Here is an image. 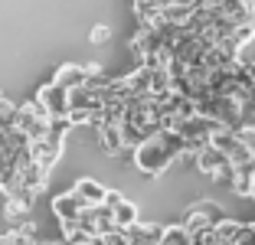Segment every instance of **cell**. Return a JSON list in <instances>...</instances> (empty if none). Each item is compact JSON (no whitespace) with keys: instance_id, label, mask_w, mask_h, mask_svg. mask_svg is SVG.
Masks as SVG:
<instances>
[{"instance_id":"5","label":"cell","mask_w":255,"mask_h":245,"mask_svg":"<svg viewBox=\"0 0 255 245\" xmlns=\"http://www.w3.org/2000/svg\"><path fill=\"white\" fill-rule=\"evenodd\" d=\"M30 157H33V163H39V167H46V170H53L56 160L62 157V137L46 134V137H39V141H30Z\"/></svg>"},{"instance_id":"23","label":"cell","mask_w":255,"mask_h":245,"mask_svg":"<svg viewBox=\"0 0 255 245\" xmlns=\"http://www.w3.org/2000/svg\"><path fill=\"white\" fill-rule=\"evenodd\" d=\"M10 245H39V239L26 236V232H20V229H10Z\"/></svg>"},{"instance_id":"17","label":"cell","mask_w":255,"mask_h":245,"mask_svg":"<svg viewBox=\"0 0 255 245\" xmlns=\"http://www.w3.org/2000/svg\"><path fill=\"white\" fill-rule=\"evenodd\" d=\"M193 209H196V213H200L203 219L213 226V229H216V226L226 219V209L219 206V203H213V200H200V203H193Z\"/></svg>"},{"instance_id":"25","label":"cell","mask_w":255,"mask_h":245,"mask_svg":"<svg viewBox=\"0 0 255 245\" xmlns=\"http://www.w3.org/2000/svg\"><path fill=\"white\" fill-rule=\"evenodd\" d=\"M239 72H242V75H246V79L255 85V62H249V59H239Z\"/></svg>"},{"instance_id":"29","label":"cell","mask_w":255,"mask_h":245,"mask_svg":"<svg viewBox=\"0 0 255 245\" xmlns=\"http://www.w3.org/2000/svg\"><path fill=\"white\" fill-rule=\"evenodd\" d=\"M131 3H141V0H131Z\"/></svg>"},{"instance_id":"8","label":"cell","mask_w":255,"mask_h":245,"mask_svg":"<svg viewBox=\"0 0 255 245\" xmlns=\"http://www.w3.org/2000/svg\"><path fill=\"white\" fill-rule=\"evenodd\" d=\"M193 163H196V170H200V173H206L210 180L216 177L219 170H226V167H233V163L226 160V157L219 154V150L213 147V144H206V147H203L200 154H193Z\"/></svg>"},{"instance_id":"14","label":"cell","mask_w":255,"mask_h":245,"mask_svg":"<svg viewBox=\"0 0 255 245\" xmlns=\"http://www.w3.org/2000/svg\"><path fill=\"white\" fill-rule=\"evenodd\" d=\"M190 16H193L190 0H167L164 3V23H170V26H187Z\"/></svg>"},{"instance_id":"4","label":"cell","mask_w":255,"mask_h":245,"mask_svg":"<svg viewBox=\"0 0 255 245\" xmlns=\"http://www.w3.org/2000/svg\"><path fill=\"white\" fill-rule=\"evenodd\" d=\"M36 102L49 112V118H66L69 115V89H62L56 82H46L36 92Z\"/></svg>"},{"instance_id":"1","label":"cell","mask_w":255,"mask_h":245,"mask_svg":"<svg viewBox=\"0 0 255 245\" xmlns=\"http://www.w3.org/2000/svg\"><path fill=\"white\" fill-rule=\"evenodd\" d=\"M16 131H23L30 141H39V137L49 134V112H46L36 98L16 105Z\"/></svg>"},{"instance_id":"12","label":"cell","mask_w":255,"mask_h":245,"mask_svg":"<svg viewBox=\"0 0 255 245\" xmlns=\"http://www.w3.org/2000/svg\"><path fill=\"white\" fill-rule=\"evenodd\" d=\"M134 13H137V23L147 26V30L164 26V3H157V0H141V3H134Z\"/></svg>"},{"instance_id":"21","label":"cell","mask_w":255,"mask_h":245,"mask_svg":"<svg viewBox=\"0 0 255 245\" xmlns=\"http://www.w3.org/2000/svg\"><path fill=\"white\" fill-rule=\"evenodd\" d=\"M229 39H233V43L239 46V49H242V46H249V43L255 39V23H242V26H236Z\"/></svg>"},{"instance_id":"7","label":"cell","mask_w":255,"mask_h":245,"mask_svg":"<svg viewBox=\"0 0 255 245\" xmlns=\"http://www.w3.org/2000/svg\"><path fill=\"white\" fill-rule=\"evenodd\" d=\"M49 209H53V216L59 223H66V219H79V213H82L85 206L72 190H66V193H56L53 200H49Z\"/></svg>"},{"instance_id":"22","label":"cell","mask_w":255,"mask_h":245,"mask_svg":"<svg viewBox=\"0 0 255 245\" xmlns=\"http://www.w3.org/2000/svg\"><path fill=\"white\" fill-rule=\"evenodd\" d=\"M69 131H72V121L69 118H49V134H53V137H62V141H66Z\"/></svg>"},{"instance_id":"3","label":"cell","mask_w":255,"mask_h":245,"mask_svg":"<svg viewBox=\"0 0 255 245\" xmlns=\"http://www.w3.org/2000/svg\"><path fill=\"white\" fill-rule=\"evenodd\" d=\"M98 72H102V69H98L95 62H66V66L56 69L53 82L72 92V89H82V85H89V79H92V75H98Z\"/></svg>"},{"instance_id":"19","label":"cell","mask_w":255,"mask_h":245,"mask_svg":"<svg viewBox=\"0 0 255 245\" xmlns=\"http://www.w3.org/2000/svg\"><path fill=\"white\" fill-rule=\"evenodd\" d=\"M160 245H193V242H190V232L183 229L180 223H173V226H164Z\"/></svg>"},{"instance_id":"11","label":"cell","mask_w":255,"mask_h":245,"mask_svg":"<svg viewBox=\"0 0 255 245\" xmlns=\"http://www.w3.org/2000/svg\"><path fill=\"white\" fill-rule=\"evenodd\" d=\"M102 108V98L92 85H82V89L69 92V112H98Z\"/></svg>"},{"instance_id":"27","label":"cell","mask_w":255,"mask_h":245,"mask_svg":"<svg viewBox=\"0 0 255 245\" xmlns=\"http://www.w3.org/2000/svg\"><path fill=\"white\" fill-rule=\"evenodd\" d=\"M0 245H10V232H3V236H0Z\"/></svg>"},{"instance_id":"24","label":"cell","mask_w":255,"mask_h":245,"mask_svg":"<svg viewBox=\"0 0 255 245\" xmlns=\"http://www.w3.org/2000/svg\"><path fill=\"white\" fill-rule=\"evenodd\" d=\"M89 39H92L95 46H98V43H108V39H112V30H108L105 23H102V26H92V36H89Z\"/></svg>"},{"instance_id":"10","label":"cell","mask_w":255,"mask_h":245,"mask_svg":"<svg viewBox=\"0 0 255 245\" xmlns=\"http://www.w3.org/2000/svg\"><path fill=\"white\" fill-rule=\"evenodd\" d=\"M72 193L79 196V200H82V206H102V203H105V186L98 183V180H75V186H72Z\"/></svg>"},{"instance_id":"2","label":"cell","mask_w":255,"mask_h":245,"mask_svg":"<svg viewBox=\"0 0 255 245\" xmlns=\"http://www.w3.org/2000/svg\"><path fill=\"white\" fill-rule=\"evenodd\" d=\"M210 144H213V147H216L229 163H233V167H242V163L252 157V150H249L246 137H242L239 131H229V127H219V131H213Z\"/></svg>"},{"instance_id":"13","label":"cell","mask_w":255,"mask_h":245,"mask_svg":"<svg viewBox=\"0 0 255 245\" xmlns=\"http://www.w3.org/2000/svg\"><path fill=\"white\" fill-rule=\"evenodd\" d=\"M128 232V242L131 245H150V242H160V236H164V226L160 223H134Z\"/></svg>"},{"instance_id":"20","label":"cell","mask_w":255,"mask_h":245,"mask_svg":"<svg viewBox=\"0 0 255 245\" xmlns=\"http://www.w3.org/2000/svg\"><path fill=\"white\" fill-rule=\"evenodd\" d=\"M16 127V105L10 98H0V134H7Z\"/></svg>"},{"instance_id":"26","label":"cell","mask_w":255,"mask_h":245,"mask_svg":"<svg viewBox=\"0 0 255 245\" xmlns=\"http://www.w3.org/2000/svg\"><path fill=\"white\" fill-rule=\"evenodd\" d=\"M223 0H190V7H196V10H213V7H219Z\"/></svg>"},{"instance_id":"6","label":"cell","mask_w":255,"mask_h":245,"mask_svg":"<svg viewBox=\"0 0 255 245\" xmlns=\"http://www.w3.org/2000/svg\"><path fill=\"white\" fill-rule=\"evenodd\" d=\"M95 141H98V147H102V154H108V157H128V160H134V150L125 147L118 124H102V127L95 131Z\"/></svg>"},{"instance_id":"15","label":"cell","mask_w":255,"mask_h":245,"mask_svg":"<svg viewBox=\"0 0 255 245\" xmlns=\"http://www.w3.org/2000/svg\"><path fill=\"white\" fill-rule=\"evenodd\" d=\"M242 226H246L242 219H229V216H226L223 223L216 226V242L219 245H236V239L242 236Z\"/></svg>"},{"instance_id":"9","label":"cell","mask_w":255,"mask_h":245,"mask_svg":"<svg viewBox=\"0 0 255 245\" xmlns=\"http://www.w3.org/2000/svg\"><path fill=\"white\" fill-rule=\"evenodd\" d=\"M16 180H20L23 186H26V190H33V193H43L46 186H49V170H46V167H39V163H26V167H20V170H16Z\"/></svg>"},{"instance_id":"16","label":"cell","mask_w":255,"mask_h":245,"mask_svg":"<svg viewBox=\"0 0 255 245\" xmlns=\"http://www.w3.org/2000/svg\"><path fill=\"white\" fill-rule=\"evenodd\" d=\"M112 216H115V223H118V229H131L134 223H141V219H137V206L131 200H121L118 206L112 209Z\"/></svg>"},{"instance_id":"28","label":"cell","mask_w":255,"mask_h":245,"mask_svg":"<svg viewBox=\"0 0 255 245\" xmlns=\"http://www.w3.org/2000/svg\"><path fill=\"white\" fill-rule=\"evenodd\" d=\"M252 16H255V3H252Z\"/></svg>"},{"instance_id":"18","label":"cell","mask_w":255,"mask_h":245,"mask_svg":"<svg viewBox=\"0 0 255 245\" xmlns=\"http://www.w3.org/2000/svg\"><path fill=\"white\" fill-rule=\"evenodd\" d=\"M118 131H121V141H125V147L128 150H134V147H141L147 137H144V131L134 124V121H121L118 124Z\"/></svg>"}]
</instances>
